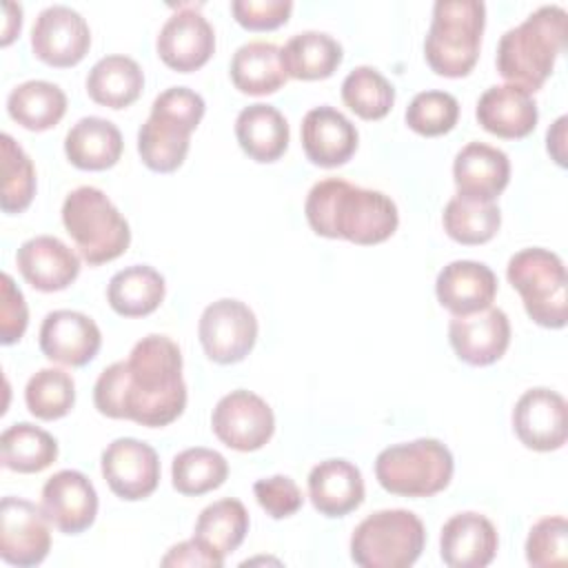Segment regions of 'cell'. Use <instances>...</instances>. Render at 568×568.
I'll list each match as a JSON object with an SVG mask.
<instances>
[{
    "instance_id": "1",
    "label": "cell",
    "mask_w": 568,
    "mask_h": 568,
    "mask_svg": "<svg viewBox=\"0 0 568 568\" xmlns=\"http://www.w3.org/2000/svg\"><path fill=\"white\" fill-rule=\"evenodd\" d=\"M93 404L111 419H131L151 428L175 422L186 406L180 346L158 333L142 337L126 359L100 373Z\"/></svg>"
},
{
    "instance_id": "2",
    "label": "cell",
    "mask_w": 568,
    "mask_h": 568,
    "mask_svg": "<svg viewBox=\"0 0 568 568\" xmlns=\"http://www.w3.org/2000/svg\"><path fill=\"white\" fill-rule=\"evenodd\" d=\"M304 213L317 235L342 237L362 246L388 240L399 224L397 206L386 193L355 186L342 178L313 184Z\"/></svg>"
},
{
    "instance_id": "3",
    "label": "cell",
    "mask_w": 568,
    "mask_h": 568,
    "mask_svg": "<svg viewBox=\"0 0 568 568\" xmlns=\"http://www.w3.org/2000/svg\"><path fill=\"white\" fill-rule=\"evenodd\" d=\"M566 9L544 4L508 29L497 47L499 75L528 93L541 89L566 44Z\"/></svg>"
},
{
    "instance_id": "4",
    "label": "cell",
    "mask_w": 568,
    "mask_h": 568,
    "mask_svg": "<svg viewBox=\"0 0 568 568\" xmlns=\"http://www.w3.org/2000/svg\"><path fill=\"white\" fill-rule=\"evenodd\" d=\"M204 115V100L186 87H171L162 91L153 104L151 115L138 131V153L142 162L155 173H171L182 166L191 133Z\"/></svg>"
},
{
    "instance_id": "5",
    "label": "cell",
    "mask_w": 568,
    "mask_h": 568,
    "mask_svg": "<svg viewBox=\"0 0 568 568\" xmlns=\"http://www.w3.org/2000/svg\"><path fill=\"white\" fill-rule=\"evenodd\" d=\"M486 4L479 0H439L424 40L428 67L444 78L468 75L479 58Z\"/></svg>"
},
{
    "instance_id": "6",
    "label": "cell",
    "mask_w": 568,
    "mask_h": 568,
    "mask_svg": "<svg viewBox=\"0 0 568 568\" xmlns=\"http://www.w3.org/2000/svg\"><path fill=\"white\" fill-rule=\"evenodd\" d=\"M62 224L91 266L120 257L131 244L129 222L95 186H78L64 197Z\"/></svg>"
},
{
    "instance_id": "7",
    "label": "cell",
    "mask_w": 568,
    "mask_h": 568,
    "mask_svg": "<svg viewBox=\"0 0 568 568\" xmlns=\"http://www.w3.org/2000/svg\"><path fill=\"white\" fill-rule=\"evenodd\" d=\"M426 544L422 519L404 508H386L362 519L351 535V559L362 568H408Z\"/></svg>"
},
{
    "instance_id": "8",
    "label": "cell",
    "mask_w": 568,
    "mask_h": 568,
    "mask_svg": "<svg viewBox=\"0 0 568 568\" xmlns=\"http://www.w3.org/2000/svg\"><path fill=\"white\" fill-rule=\"evenodd\" d=\"M455 462L450 450L430 437L384 448L375 459L379 486L402 497H430L450 484Z\"/></svg>"
},
{
    "instance_id": "9",
    "label": "cell",
    "mask_w": 568,
    "mask_h": 568,
    "mask_svg": "<svg viewBox=\"0 0 568 568\" xmlns=\"http://www.w3.org/2000/svg\"><path fill=\"white\" fill-rule=\"evenodd\" d=\"M506 277L521 295L528 317L544 328H564L568 320L566 266L548 248H524L508 260Z\"/></svg>"
},
{
    "instance_id": "10",
    "label": "cell",
    "mask_w": 568,
    "mask_h": 568,
    "mask_svg": "<svg viewBox=\"0 0 568 568\" xmlns=\"http://www.w3.org/2000/svg\"><path fill=\"white\" fill-rule=\"evenodd\" d=\"M197 335L211 362L237 364L255 346L257 320L244 302L222 297L202 311Z\"/></svg>"
},
{
    "instance_id": "11",
    "label": "cell",
    "mask_w": 568,
    "mask_h": 568,
    "mask_svg": "<svg viewBox=\"0 0 568 568\" xmlns=\"http://www.w3.org/2000/svg\"><path fill=\"white\" fill-rule=\"evenodd\" d=\"M49 519L42 508L22 497H2L0 504V557L29 568L44 561L51 550Z\"/></svg>"
},
{
    "instance_id": "12",
    "label": "cell",
    "mask_w": 568,
    "mask_h": 568,
    "mask_svg": "<svg viewBox=\"0 0 568 568\" xmlns=\"http://www.w3.org/2000/svg\"><path fill=\"white\" fill-rule=\"evenodd\" d=\"M211 426L224 446L248 453L273 437L275 415L260 395L237 388L215 404Z\"/></svg>"
},
{
    "instance_id": "13",
    "label": "cell",
    "mask_w": 568,
    "mask_h": 568,
    "mask_svg": "<svg viewBox=\"0 0 568 568\" xmlns=\"http://www.w3.org/2000/svg\"><path fill=\"white\" fill-rule=\"evenodd\" d=\"M91 47L87 20L67 4L42 9L31 29V49L49 67H73Z\"/></svg>"
},
{
    "instance_id": "14",
    "label": "cell",
    "mask_w": 568,
    "mask_h": 568,
    "mask_svg": "<svg viewBox=\"0 0 568 568\" xmlns=\"http://www.w3.org/2000/svg\"><path fill=\"white\" fill-rule=\"evenodd\" d=\"M100 466L109 488L126 501L149 497L160 484L158 453L135 437L113 439L102 450Z\"/></svg>"
},
{
    "instance_id": "15",
    "label": "cell",
    "mask_w": 568,
    "mask_h": 568,
    "mask_svg": "<svg viewBox=\"0 0 568 568\" xmlns=\"http://www.w3.org/2000/svg\"><path fill=\"white\" fill-rule=\"evenodd\" d=\"M155 49L166 67L189 73L204 67L213 55L215 31L200 9L186 2L162 24Z\"/></svg>"
},
{
    "instance_id": "16",
    "label": "cell",
    "mask_w": 568,
    "mask_h": 568,
    "mask_svg": "<svg viewBox=\"0 0 568 568\" xmlns=\"http://www.w3.org/2000/svg\"><path fill=\"white\" fill-rule=\"evenodd\" d=\"M513 428L526 448L550 453L566 444V399L550 388L526 390L513 408Z\"/></svg>"
},
{
    "instance_id": "17",
    "label": "cell",
    "mask_w": 568,
    "mask_h": 568,
    "mask_svg": "<svg viewBox=\"0 0 568 568\" xmlns=\"http://www.w3.org/2000/svg\"><path fill=\"white\" fill-rule=\"evenodd\" d=\"M42 510L64 535L84 532L98 515V493L80 470H58L42 486Z\"/></svg>"
},
{
    "instance_id": "18",
    "label": "cell",
    "mask_w": 568,
    "mask_h": 568,
    "mask_svg": "<svg viewBox=\"0 0 568 568\" xmlns=\"http://www.w3.org/2000/svg\"><path fill=\"white\" fill-rule=\"evenodd\" d=\"M448 339L462 362L470 366H488L497 362L510 344L508 315L495 306L470 315H453Z\"/></svg>"
},
{
    "instance_id": "19",
    "label": "cell",
    "mask_w": 568,
    "mask_h": 568,
    "mask_svg": "<svg viewBox=\"0 0 568 568\" xmlns=\"http://www.w3.org/2000/svg\"><path fill=\"white\" fill-rule=\"evenodd\" d=\"M102 333L98 324L69 308H58L47 313L40 326V351L51 362L64 366H87L100 351Z\"/></svg>"
},
{
    "instance_id": "20",
    "label": "cell",
    "mask_w": 568,
    "mask_h": 568,
    "mask_svg": "<svg viewBox=\"0 0 568 568\" xmlns=\"http://www.w3.org/2000/svg\"><path fill=\"white\" fill-rule=\"evenodd\" d=\"M497 546L493 521L479 513H457L442 526L439 555L450 568H484L495 559Z\"/></svg>"
},
{
    "instance_id": "21",
    "label": "cell",
    "mask_w": 568,
    "mask_h": 568,
    "mask_svg": "<svg viewBox=\"0 0 568 568\" xmlns=\"http://www.w3.org/2000/svg\"><path fill=\"white\" fill-rule=\"evenodd\" d=\"M302 146L313 164L324 169L342 166L357 149V129L342 111L322 104L302 120Z\"/></svg>"
},
{
    "instance_id": "22",
    "label": "cell",
    "mask_w": 568,
    "mask_h": 568,
    "mask_svg": "<svg viewBox=\"0 0 568 568\" xmlns=\"http://www.w3.org/2000/svg\"><path fill=\"white\" fill-rule=\"evenodd\" d=\"M453 180L457 195L493 202L510 180V160L508 155L486 142H468L453 162Z\"/></svg>"
},
{
    "instance_id": "23",
    "label": "cell",
    "mask_w": 568,
    "mask_h": 568,
    "mask_svg": "<svg viewBox=\"0 0 568 568\" xmlns=\"http://www.w3.org/2000/svg\"><path fill=\"white\" fill-rule=\"evenodd\" d=\"M16 264L22 277L44 293L67 288L80 273V257L53 235H36L22 242Z\"/></svg>"
},
{
    "instance_id": "24",
    "label": "cell",
    "mask_w": 568,
    "mask_h": 568,
    "mask_svg": "<svg viewBox=\"0 0 568 568\" xmlns=\"http://www.w3.org/2000/svg\"><path fill=\"white\" fill-rule=\"evenodd\" d=\"M435 293L439 304L453 315H470L493 304L497 295V277L481 262L455 260L439 271Z\"/></svg>"
},
{
    "instance_id": "25",
    "label": "cell",
    "mask_w": 568,
    "mask_h": 568,
    "mask_svg": "<svg viewBox=\"0 0 568 568\" xmlns=\"http://www.w3.org/2000/svg\"><path fill=\"white\" fill-rule=\"evenodd\" d=\"M475 115L488 133L504 140L526 138L535 131L539 120L532 93L513 84H497L486 89L477 102Z\"/></svg>"
},
{
    "instance_id": "26",
    "label": "cell",
    "mask_w": 568,
    "mask_h": 568,
    "mask_svg": "<svg viewBox=\"0 0 568 568\" xmlns=\"http://www.w3.org/2000/svg\"><path fill=\"white\" fill-rule=\"evenodd\" d=\"M308 497L324 517H344L364 501V479L348 459H324L308 473Z\"/></svg>"
},
{
    "instance_id": "27",
    "label": "cell",
    "mask_w": 568,
    "mask_h": 568,
    "mask_svg": "<svg viewBox=\"0 0 568 568\" xmlns=\"http://www.w3.org/2000/svg\"><path fill=\"white\" fill-rule=\"evenodd\" d=\"M235 138L242 151L255 162H275L288 146V122L271 104L255 102L235 118Z\"/></svg>"
},
{
    "instance_id": "28",
    "label": "cell",
    "mask_w": 568,
    "mask_h": 568,
    "mask_svg": "<svg viewBox=\"0 0 568 568\" xmlns=\"http://www.w3.org/2000/svg\"><path fill=\"white\" fill-rule=\"evenodd\" d=\"M64 153L82 171L111 169L122 155V133L111 120L98 115L82 118L64 138Z\"/></svg>"
},
{
    "instance_id": "29",
    "label": "cell",
    "mask_w": 568,
    "mask_h": 568,
    "mask_svg": "<svg viewBox=\"0 0 568 568\" xmlns=\"http://www.w3.org/2000/svg\"><path fill=\"white\" fill-rule=\"evenodd\" d=\"M282 49L273 42L253 40L242 44L231 60V80L235 89L248 95H268L286 84Z\"/></svg>"
},
{
    "instance_id": "30",
    "label": "cell",
    "mask_w": 568,
    "mask_h": 568,
    "mask_svg": "<svg viewBox=\"0 0 568 568\" xmlns=\"http://www.w3.org/2000/svg\"><path fill=\"white\" fill-rule=\"evenodd\" d=\"M144 89V73L129 55H104L87 75V93L93 102L109 109L133 104Z\"/></svg>"
},
{
    "instance_id": "31",
    "label": "cell",
    "mask_w": 568,
    "mask_h": 568,
    "mask_svg": "<svg viewBox=\"0 0 568 568\" xmlns=\"http://www.w3.org/2000/svg\"><path fill=\"white\" fill-rule=\"evenodd\" d=\"M164 293V277L146 264H133L118 271L106 286V300L122 317H144L153 313L162 304Z\"/></svg>"
},
{
    "instance_id": "32",
    "label": "cell",
    "mask_w": 568,
    "mask_h": 568,
    "mask_svg": "<svg viewBox=\"0 0 568 568\" xmlns=\"http://www.w3.org/2000/svg\"><path fill=\"white\" fill-rule=\"evenodd\" d=\"M342 44L324 31L295 33L282 49V64L288 78L324 80L342 64Z\"/></svg>"
},
{
    "instance_id": "33",
    "label": "cell",
    "mask_w": 568,
    "mask_h": 568,
    "mask_svg": "<svg viewBox=\"0 0 568 568\" xmlns=\"http://www.w3.org/2000/svg\"><path fill=\"white\" fill-rule=\"evenodd\" d=\"M7 111L29 131H47L62 120L67 111V95L53 82L27 80L11 89Z\"/></svg>"
},
{
    "instance_id": "34",
    "label": "cell",
    "mask_w": 568,
    "mask_h": 568,
    "mask_svg": "<svg viewBox=\"0 0 568 568\" xmlns=\"http://www.w3.org/2000/svg\"><path fill=\"white\" fill-rule=\"evenodd\" d=\"M248 532V513L240 499H217L209 504L195 521V539L217 557L237 550Z\"/></svg>"
},
{
    "instance_id": "35",
    "label": "cell",
    "mask_w": 568,
    "mask_h": 568,
    "mask_svg": "<svg viewBox=\"0 0 568 568\" xmlns=\"http://www.w3.org/2000/svg\"><path fill=\"white\" fill-rule=\"evenodd\" d=\"M2 464L16 473H40L58 459V442L51 433L29 422L9 426L0 435Z\"/></svg>"
},
{
    "instance_id": "36",
    "label": "cell",
    "mask_w": 568,
    "mask_h": 568,
    "mask_svg": "<svg viewBox=\"0 0 568 568\" xmlns=\"http://www.w3.org/2000/svg\"><path fill=\"white\" fill-rule=\"evenodd\" d=\"M444 231L459 244H484L501 226V211L495 202H477L462 195L448 200L442 213Z\"/></svg>"
},
{
    "instance_id": "37",
    "label": "cell",
    "mask_w": 568,
    "mask_h": 568,
    "mask_svg": "<svg viewBox=\"0 0 568 568\" xmlns=\"http://www.w3.org/2000/svg\"><path fill=\"white\" fill-rule=\"evenodd\" d=\"M226 477H229V464L213 448L195 446L173 457L171 479H173V488L182 495L197 497V495L211 493L220 488L226 481Z\"/></svg>"
},
{
    "instance_id": "38",
    "label": "cell",
    "mask_w": 568,
    "mask_h": 568,
    "mask_svg": "<svg viewBox=\"0 0 568 568\" xmlns=\"http://www.w3.org/2000/svg\"><path fill=\"white\" fill-rule=\"evenodd\" d=\"M342 100L362 120H382L393 109L395 89L377 69L364 64L344 78Z\"/></svg>"
},
{
    "instance_id": "39",
    "label": "cell",
    "mask_w": 568,
    "mask_h": 568,
    "mask_svg": "<svg viewBox=\"0 0 568 568\" xmlns=\"http://www.w3.org/2000/svg\"><path fill=\"white\" fill-rule=\"evenodd\" d=\"M24 402L33 417L60 419L75 404V382L62 368H40L27 382Z\"/></svg>"
},
{
    "instance_id": "40",
    "label": "cell",
    "mask_w": 568,
    "mask_h": 568,
    "mask_svg": "<svg viewBox=\"0 0 568 568\" xmlns=\"http://www.w3.org/2000/svg\"><path fill=\"white\" fill-rule=\"evenodd\" d=\"M2 146V195L4 213H22L36 195V169L22 146L9 135H0Z\"/></svg>"
},
{
    "instance_id": "41",
    "label": "cell",
    "mask_w": 568,
    "mask_h": 568,
    "mask_svg": "<svg viewBox=\"0 0 568 568\" xmlns=\"http://www.w3.org/2000/svg\"><path fill=\"white\" fill-rule=\"evenodd\" d=\"M459 118V102L446 91H422L406 109V124L426 138L448 133Z\"/></svg>"
},
{
    "instance_id": "42",
    "label": "cell",
    "mask_w": 568,
    "mask_h": 568,
    "mask_svg": "<svg viewBox=\"0 0 568 568\" xmlns=\"http://www.w3.org/2000/svg\"><path fill=\"white\" fill-rule=\"evenodd\" d=\"M526 561L535 568L564 566L568 561V524L561 515L544 517L530 528Z\"/></svg>"
},
{
    "instance_id": "43",
    "label": "cell",
    "mask_w": 568,
    "mask_h": 568,
    "mask_svg": "<svg viewBox=\"0 0 568 568\" xmlns=\"http://www.w3.org/2000/svg\"><path fill=\"white\" fill-rule=\"evenodd\" d=\"M255 499L257 504L266 510V515H271L273 519H284L295 515L302 504V490L297 488V484L286 477V475H273L266 479H257L253 486Z\"/></svg>"
},
{
    "instance_id": "44",
    "label": "cell",
    "mask_w": 568,
    "mask_h": 568,
    "mask_svg": "<svg viewBox=\"0 0 568 568\" xmlns=\"http://www.w3.org/2000/svg\"><path fill=\"white\" fill-rule=\"evenodd\" d=\"M233 18L248 31H271L282 27L291 11V0H233Z\"/></svg>"
},
{
    "instance_id": "45",
    "label": "cell",
    "mask_w": 568,
    "mask_h": 568,
    "mask_svg": "<svg viewBox=\"0 0 568 568\" xmlns=\"http://www.w3.org/2000/svg\"><path fill=\"white\" fill-rule=\"evenodd\" d=\"M0 342L9 346L24 335L29 324L24 295L9 273L0 275Z\"/></svg>"
},
{
    "instance_id": "46",
    "label": "cell",
    "mask_w": 568,
    "mask_h": 568,
    "mask_svg": "<svg viewBox=\"0 0 568 568\" xmlns=\"http://www.w3.org/2000/svg\"><path fill=\"white\" fill-rule=\"evenodd\" d=\"M162 566H206V568H220L224 566V559L206 550L195 537L175 544L169 548V552L160 561Z\"/></svg>"
},
{
    "instance_id": "47",
    "label": "cell",
    "mask_w": 568,
    "mask_h": 568,
    "mask_svg": "<svg viewBox=\"0 0 568 568\" xmlns=\"http://www.w3.org/2000/svg\"><path fill=\"white\" fill-rule=\"evenodd\" d=\"M566 122L568 118L561 115L552 129H548V153L552 155V160L559 164V166H566Z\"/></svg>"
},
{
    "instance_id": "48",
    "label": "cell",
    "mask_w": 568,
    "mask_h": 568,
    "mask_svg": "<svg viewBox=\"0 0 568 568\" xmlns=\"http://www.w3.org/2000/svg\"><path fill=\"white\" fill-rule=\"evenodd\" d=\"M22 27V7L13 2H4V31H2V44H9Z\"/></svg>"
}]
</instances>
